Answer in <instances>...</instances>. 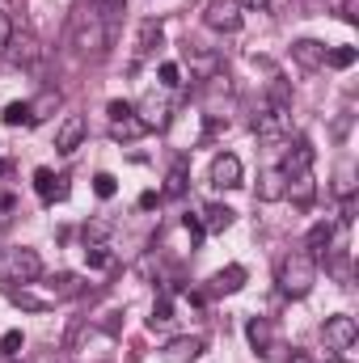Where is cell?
Masks as SVG:
<instances>
[{
	"mask_svg": "<svg viewBox=\"0 0 359 363\" xmlns=\"http://www.w3.org/2000/svg\"><path fill=\"white\" fill-rule=\"evenodd\" d=\"M245 338H250V347H254L258 355H267L270 351V321L267 317H254V321L245 325Z\"/></svg>",
	"mask_w": 359,
	"mask_h": 363,
	"instance_id": "obj_19",
	"label": "cell"
},
{
	"mask_svg": "<svg viewBox=\"0 0 359 363\" xmlns=\"http://www.w3.org/2000/svg\"><path fill=\"white\" fill-rule=\"evenodd\" d=\"M351 190H355V182H351V165H343V169H338V186H334V194H343V203H347Z\"/></svg>",
	"mask_w": 359,
	"mask_h": 363,
	"instance_id": "obj_36",
	"label": "cell"
},
{
	"mask_svg": "<svg viewBox=\"0 0 359 363\" xmlns=\"http://www.w3.org/2000/svg\"><path fill=\"white\" fill-rule=\"evenodd\" d=\"M13 34H17V30H13V17H9V13L0 9V51H9V43H13Z\"/></svg>",
	"mask_w": 359,
	"mask_h": 363,
	"instance_id": "obj_37",
	"label": "cell"
},
{
	"mask_svg": "<svg viewBox=\"0 0 359 363\" xmlns=\"http://www.w3.org/2000/svg\"><path fill=\"white\" fill-rule=\"evenodd\" d=\"M211 186L216 190H237L241 186V157H233V152H220L216 161H211Z\"/></svg>",
	"mask_w": 359,
	"mask_h": 363,
	"instance_id": "obj_9",
	"label": "cell"
},
{
	"mask_svg": "<svg viewBox=\"0 0 359 363\" xmlns=\"http://www.w3.org/2000/svg\"><path fill=\"white\" fill-rule=\"evenodd\" d=\"M85 135H89V123H85V114H68V118L55 127V148H60L64 157H72V152L85 144Z\"/></svg>",
	"mask_w": 359,
	"mask_h": 363,
	"instance_id": "obj_7",
	"label": "cell"
},
{
	"mask_svg": "<svg viewBox=\"0 0 359 363\" xmlns=\"http://www.w3.org/2000/svg\"><path fill=\"white\" fill-rule=\"evenodd\" d=\"M9 300H13L17 308H26V313H47V308H55L60 291L38 287V283H21V287H9Z\"/></svg>",
	"mask_w": 359,
	"mask_h": 363,
	"instance_id": "obj_5",
	"label": "cell"
},
{
	"mask_svg": "<svg viewBox=\"0 0 359 363\" xmlns=\"http://www.w3.org/2000/svg\"><path fill=\"white\" fill-rule=\"evenodd\" d=\"M140 135H148V127L136 118V110L131 114H123V118H114L110 123V140H118V144H136Z\"/></svg>",
	"mask_w": 359,
	"mask_h": 363,
	"instance_id": "obj_15",
	"label": "cell"
},
{
	"mask_svg": "<svg viewBox=\"0 0 359 363\" xmlns=\"http://www.w3.org/2000/svg\"><path fill=\"white\" fill-rule=\"evenodd\" d=\"M114 190H118V182L110 178V174H97V178H93V194H97V199H114Z\"/></svg>",
	"mask_w": 359,
	"mask_h": 363,
	"instance_id": "obj_34",
	"label": "cell"
},
{
	"mask_svg": "<svg viewBox=\"0 0 359 363\" xmlns=\"http://www.w3.org/2000/svg\"><path fill=\"white\" fill-rule=\"evenodd\" d=\"M254 194H258V203H279V199H287V174H283V169H263Z\"/></svg>",
	"mask_w": 359,
	"mask_h": 363,
	"instance_id": "obj_12",
	"label": "cell"
},
{
	"mask_svg": "<svg viewBox=\"0 0 359 363\" xmlns=\"http://www.w3.org/2000/svg\"><path fill=\"white\" fill-rule=\"evenodd\" d=\"M93 9L106 17V21H114V17H123V9H127V0H89Z\"/></svg>",
	"mask_w": 359,
	"mask_h": 363,
	"instance_id": "obj_31",
	"label": "cell"
},
{
	"mask_svg": "<svg viewBox=\"0 0 359 363\" xmlns=\"http://www.w3.org/2000/svg\"><path fill=\"white\" fill-rule=\"evenodd\" d=\"M334 220H317L313 228H309V250H317V254H330V245H334Z\"/></svg>",
	"mask_w": 359,
	"mask_h": 363,
	"instance_id": "obj_18",
	"label": "cell"
},
{
	"mask_svg": "<svg viewBox=\"0 0 359 363\" xmlns=\"http://www.w3.org/2000/svg\"><path fill=\"white\" fill-rule=\"evenodd\" d=\"M34 190L43 203H64L68 199V178H55L51 169H34Z\"/></svg>",
	"mask_w": 359,
	"mask_h": 363,
	"instance_id": "obj_13",
	"label": "cell"
},
{
	"mask_svg": "<svg viewBox=\"0 0 359 363\" xmlns=\"http://www.w3.org/2000/svg\"><path fill=\"white\" fill-rule=\"evenodd\" d=\"M287 194H292L296 203H313V194H317L313 174H296V178H287Z\"/></svg>",
	"mask_w": 359,
	"mask_h": 363,
	"instance_id": "obj_22",
	"label": "cell"
},
{
	"mask_svg": "<svg viewBox=\"0 0 359 363\" xmlns=\"http://www.w3.org/2000/svg\"><path fill=\"white\" fill-rule=\"evenodd\" d=\"M157 203H161V194H157V190H144V194H140V207H144V211H148V207H157Z\"/></svg>",
	"mask_w": 359,
	"mask_h": 363,
	"instance_id": "obj_39",
	"label": "cell"
},
{
	"mask_svg": "<svg viewBox=\"0 0 359 363\" xmlns=\"http://www.w3.org/2000/svg\"><path fill=\"white\" fill-rule=\"evenodd\" d=\"M110 228H114L110 220H89V224H85V241H89V245H101V241L110 237Z\"/></svg>",
	"mask_w": 359,
	"mask_h": 363,
	"instance_id": "obj_29",
	"label": "cell"
},
{
	"mask_svg": "<svg viewBox=\"0 0 359 363\" xmlns=\"http://www.w3.org/2000/svg\"><path fill=\"white\" fill-rule=\"evenodd\" d=\"M136 118H140V123H144L148 131H153V127L161 131V127H170V101H161V97H144V101H140V114H136Z\"/></svg>",
	"mask_w": 359,
	"mask_h": 363,
	"instance_id": "obj_14",
	"label": "cell"
},
{
	"mask_svg": "<svg viewBox=\"0 0 359 363\" xmlns=\"http://www.w3.org/2000/svg\"><path fill=\"white\" fill-rule=\"evenodd\" d=\"M157 77H161V85H170V89H174V85H182V64L165 60V64L157 68Z\"/></svg>",
	"mask_w": 359,
	"mask_h": 363,
	"instance_id": "obj_32",
	"label": "cell"
},
{
	"mask_svg": "<svg viewBox=\"0 0 359 363\" xmlns=\"http://www.w3.org/2000/svg\"><path fill=\"white\" fill-rule=\"evenodd\" d=\"M110 262H114V254H110L106 245H89V250H85V267H89V271H106Z\"/></svg>",
	"mask_w": 359,
	"mask_h": 363,
	"instance_id": "obj_26",
	"label": "cell"
},
{
	"mask_svg": "<svg viewBox=\"0 0 359 363\" xmlns=\"http://www.w3.org/2000/svg\"><path fill=\"white\" fill-rule=\"evenodd\" d=\"M182 60H186V68H190L194 81H216V77H220V55H211V51H203V47H194V43L182 51Z\"/></svg>",
	"mask_w": 359,
	"mask_h": 363,
	"instance_id": "obj_8",
	"label": "cell"
},
{
	"mask_svg": "<svg viewBox=\"0 0 359 363\" xmlns=\"http://www.w3.org/2000/svg\"><path fill=\"white\" fill-rule=\"evenodd\" d=\"M106 38H110L106 17L89 4V9L72 21V47H77V55H101V51H106Z\"/></svg>",
	"mask_w": 359,
	"mask_h": 363,
	"instance_id": "obj_2",
	"label": "cell"
},
{
	"mask_svg": "<svg viewBox=\"0 0 359 363\" xmlns=\"http://www.w3.org/2000/svg\"><path fill=\"white\" fill-rule=\"evenodd\" d=\"M157 43H161V21H144V26H140V47H136V60H144Z\"/></svg>",
	"mask_w": 359,
	"mask_h": 363,
	"instance_id": "obj_23",
	"label": "cell"
},
{
	"mask_svg": "<svg viewBox=\"0 0 359 363\" xmlns=\"http://www.w3.org/2000/svg\"><path fill=\"white\" fill-rule=\"evenodd\" d=\"M241 4L237 0H211L207 4V13H203V21H207V30H220V34H237L241 30Z\"/></svg>",
	"mask_w": 359,
	"mask_h": 363,
	"instance_id": "obj_6",
	"label": "cell"
},
{
	"mask_svg": "<svg viewBox=\"0 0 359 363\" xmlns=\"http://www.w3.org/2000/svg\"><path fill=\"white\" fill-rule=\"evenodd\" d=\"M21 342H26L21 330H9V334L0 338V355H21Z\"/></svg>",
	"mask_w": 359,
	"mask_h": 363,
	"instance_id": "obj_35",
	"label": "cell"
},
{
	"mask_svg": "<svg viewBox=\"0 0 359 363\" xmlns=\"http://www.w3.org/2000/svg\"><path fill=\"white\" fill-rule=\"evenodd\" d=\"M182 233H190V250H194V245L207 237V233H203V220H199V216H190V211L182 216Z\"/></svg>",
	"mask_w": 359,
	"mask_h": 363,
	"instance_id": "obj_30",
	"label": "cell"
},
{
	"mask_svg": "<svg viewBox=\"0 0 359 363\" xmlns=\"http://www.w3.org/2000/svg\"><path fill=\"white\" fill-rule=\"evenodd\" d=\"M203 338L199 334H182V338H174V342H165V351H161V363H194L199 355H203Z\"/></svg>",
	"mask_w": 359,
	"mask_h": 363,
	"instance_id": "obj_10",
	"label": "cell"
},
{
	"mask_svg": "<svg viewBox=\"0 0 359 363\" xmlns=\"http://www.w3.org/2000/svg\"><path fill=\"white\" fill-rule=\"evenodd\" d=\"M170 321H174V304H170V296H161L153 304V325H170Z\"/></svg>",
	"mask_w": 359,
	"mask_h": 363,
	"instance_id": "obj_33",
	"label": "cell"
},
{
	"mask_svg": "<svg viewBox=\"0 0 359 363\" xmlns=\"http://www.w3.org/2000/svg\"><path fill=\"white\" fill-rule=\"evenodd\" d=\"M241 283H245V267H237V262L211 274V291H216V296H228V291H237Z\"/></svg>",
	"mask_w": 359,
	"mask_h": 363,
	"instance_id": "obj_17",
	"label": "cell"
},
{
	"mask_svg": "<svg viewBox=\"0 0 359 363\" xmlns=\"http://www.w3.org/2000/svg\"><path fill=\"white\" fill-rule=\"evenodd\" d=\"M237 4H241V9H254V13H258V9H267L270 0H237Z\"/></svg>",
	"mask_w": 359,
	"mask_h": 363,
	"instance_id": "obj_40",
	"label": "cell"
},
{
	"mask_svg": "<svg viewBox=\"0 0 359 363\" xmlns=\"http://www.w3.org/2000/svg\"><path fill=\"white\" fill-rule=\"evenodd\" d=\"M9 47H13V60H17V64H34V60H38L34 38H17V34H13V43H9Z\"/></svg>",
	"mask_w": 359,
	"mask_h": 363,
	"instance_id": "obj_25",
	"label": "cell"
},
{
	"mask_svg": "<svg viewBox=\"0 0 359 363\" xmlns=\"http://www.w3.org/2000/svg\"><path fill=\"white\" fill-rule=\"evenodd\" d=\"M326 363H351V359H343V355H334V359H326Z\"/></svg>",
	"mask_w": 359,
	"mask_h": 363,
	"instance_id": "obj_42",
	"label": "cell"
},
{
	"mask_svg": "<svg viewBox=\"0 0 359 363\" xmlns=\"http://www.w3.org/2000/svg\"><path fill=\"white\" fill-rule=\"evenodd\" d=\"M321 338H326V347H330V351H351V347L359 342L355 317H351V313H334V317H326Z\"/></svg>",
	"mask_w": 359,
	"mask_h": 363,
	"instance_id": "obj_4",
	"label": "cell"
},
{
	"mask_svg": "<svg viewBox=\"0 0 359 363\" xmlns=\"http://www.w3.org/2000/svg\"><path fill=\"white\" fill-rule=\"evenodd\" d=\"M136 106L131 101H110V118H123V114H131Z\"/></svg>",
	"mask_w": 359,
	"mask_h": 363,
	"instance_id": "obj_38",
	"label": "cell"
},
{
	"mask_svg": "<svg viewBox=\"0 0 359 363\" xmlns=\"http://www.w3.org/2000/svg\"><path fill=\"white\" fill-rule=\"evenodd\" d=\"M233 207H224V203H207L203 207V233H224L228 224H233Z\"/></svg>",
	"mask_w": 359,
	"mask_h": 363,
	"instance_id": "obj_16",
	"label": "cell"
},
{
	"mask_svg": "<svg viewBox=\"0 0 359 363\" xmlns=\"http://www.w3.org/2000/svg\"><path fill=\"white\" fill-rule=\"evenodd\" d=\"M165 194H186V161H174L170 182H165Z\"/></svg>",
	"mask_w": 359,
	"mask_h": 363,
	"instance_id": "obj_27",
	"label": "cell"
},
{
	"mask_svg": "<svg viewBox=\"0 0 359 363\" xmlns=\"http://www.w3.org/2000/svg\"><path fill=\"white\" fill-rule=\"evenodd\" d=\"M60 89H47L38 101H30V123H43V118H51V110H60Z\"/></svg>",
	"mask_w": 359,
	"mask_h": 363,
	"instance_id": "obj_20",
	"label": "cell"
},
{
	"mask_svg": "<svg viewBox=\"0 0 359 363\" xmlns=\"http://www.w3.org/2000/svg\"><path fill=\"white\" fill-rule=\"evenodd\" d=\"M313 157H317V152H313V144L300 135V140L287 148V157H283V165H279V169H283L287 178H296V174H313Z\"/></svg>",
	"mask_w": 359,
	"mask_h": 363,
	"instance_id": "obj_11",
	"label": "cell"
},
{
	"mask_svg": "<svg viewBox=\"0 0 359 363\" xmlns=\"http://www.w3.org/2000/svg\"><path fill=\"white\" fill-rule=\"evenodd\" d=\"M292 55H296L304 68H317V64H326V47H321V43H309V38H304V43H296V47H292Z\"/></svg>",
	"mask_w": 359,
	"mask_h": 363,
	"instance_id": "obj_21",
	"label": "cell"
},
{
	"mask_svg": "<svg viewBox=\"0 0 359 363\" xmlns=\"http://www.w3.org/2000/svg\"><path fill=\"white\" fill-rule=\"evenodd\" d=\"M275 283H279L283 296L304 300V296L313 291V283H317V258H313V254H287V258L279 262Z\"/></svg>",
	"mask_w": 359,
	"mask_h": 363,
	"instance_id": "obj_1",
	"label": "cell"
},
{
	"mask_svg": "<svg viewBox=\"0 0 359 363\" xmlns=\"http://www.w3.org/2000/svg\"><path fill=\"white\" fill-rule=\"evenodd\" d=\"M326 64H330V68H351V64H355V47H334V51H326Z\"/></svg>",
	"mask_w": 359,
	"mask_h": 363,
	"instance_id": "obj_28",
	"label": "cell"
},
{
	"mask_svg": "<svg viewBox=\"0 0 359 363\" xmlns=\"http://www.w3.org/2000/svg\"><path fill=\"white\" fill-rule=\"evenodd\" d=\"M0 118H4V127H26L30 123V101H9Z\"/></svg>",
	"mask_w": 359,
	"mask_h": 363,
	"instance_id": "obj_24",
	"label": "cell"
},
{
	"mask_svg": "<svg viewBox=\"0 0 359 363\" xmlns=\"http://www.w3.org/2000/svg\"><path fill=\"white\" fill-rule=\"evenodd\" d=\"M38 274H43L38 250H30V245L4 250V258H0V279H4V283H34Z\"/></svg>",
	"mask_w": 359,
	"mask_h": 363,
	"instance_id": "obj_3",
	"label": "cell"
},
{
	"mask_svg": "<svg viewBox=\"0 0 359 363\" xmlns=\"http://www.w3.org/2000/svg\"><path fill=\"white\" fill-rule=\"evenodd\" d=\"M287 363H313V355H304V351H292V359Z\"/></svg>",
	"mask_w": 359,
	"mask_h": 363,
	"instance_id": "obj_41",
	"label": "cell"
}]
</instances>
